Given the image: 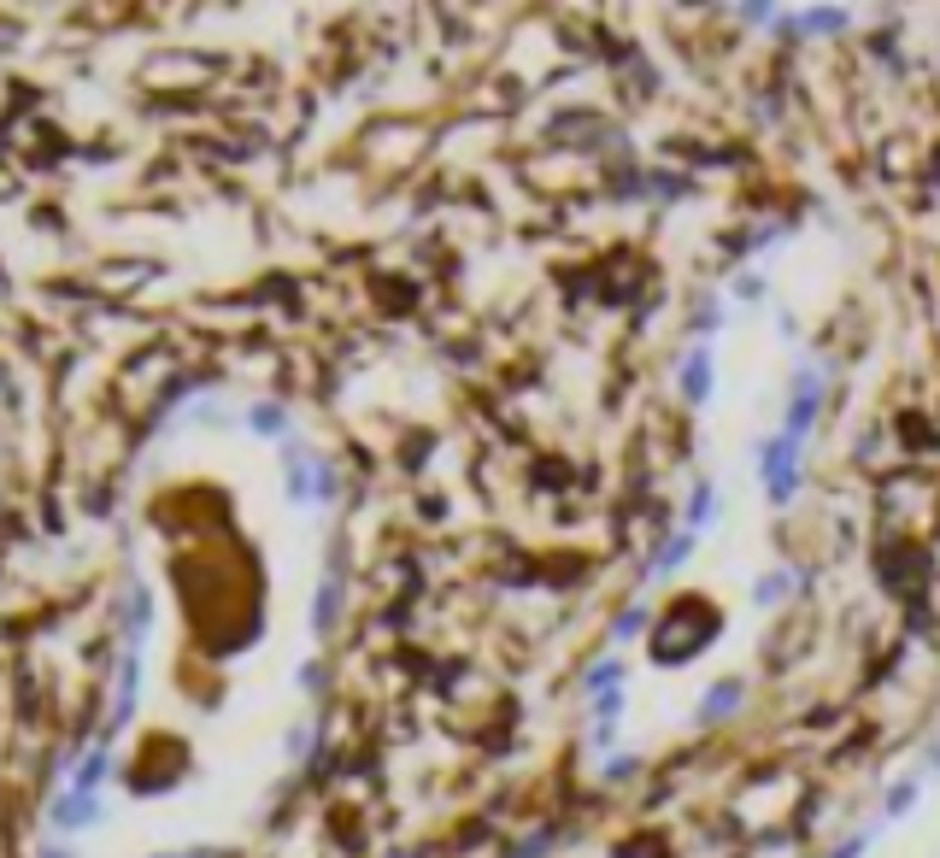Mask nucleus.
Wrapping results in <instances>:
<instances>
[{
    "mask_svg": "<svg viewBox=\"0 0 940 858\" xmlns=\"http://www.w3.org/2000/svg\"><path fill=\"white\" fill-rule=\"evenodd\" d=\"M876 835H882V824H864V829H852L847 841H834V847H829V858H864V852L876 847Z\"/></svg>",
    "mask_w": 940,
    "mask_h": 858,
    "instance_id": "6ab92c4d",
    "label": "nucleus"
},
{
    "mask_svg": "<svg viewBox=\"0 0 940 858\" xmlns=\"http://www.w3.org/2000/svg\"><path fill=\"white\" fill-rule=\"evenodd\" d=\"M741 24H782V12L764 7V0H752V7H741Z\"/></svg>",
    "mask_w": 940,
    "mask_h": 858,
    "instance_id": "b1692460",
    "label": "nucleus"
},
{
    "mask_svg": "<svg viewBox=\"0 0 940 858\" xmlns=\"http://www.w3.org/2000/svg\"><path fill=\"white\" fill-rule=\"evenodd\" d=\"M36 858H71V852H66V847H59V841H48V847H42V852H36Z\"/></svg>",
    "mask_w": 940,
    "mask_h": 858,
    "instance_id": "7c9ffc66",
    "label": "nucleus"
},
{
    "mask_svg": "<svg viewBox=\"0 0 940 858\" xmlns=\"http://www.w3.org/2000/svg\"><path fill=\"white\" fill-rule=\"evenodd\" d=\"M153 858H230V847H182V852H153Z\"/></svg>",
    "mask_w": 940,
    "mask_h": 858,
    "instance_id": "a878e982",
    "label": "nucleus"
},
{
    "mask_svg": "<svg viewBox=\"0 0 940 858\" xmlns=\"http://www.w3.org/2000/svg\"><path fill=\"white\" fill-rule=\"evenodd\" d=\"M693 541H700L693 529H677V536H670V541L659 547V553L647 559V577H652V582H664L670 570H682V565H688V553H693Z\"/></svg>",
    "mask_w": 940,
    "mask_h": 858,
    "instance_id": "4468645a",
    "label": "nucleus"
},
{
    "mask_svg": "<svg viewBox=\"0 0 940 858\" xmlns=\"http://www.w3.org/2000/svg\"><path fill=\"white\" fill-rule=\"evenodd\" d=\"M711 523H718V488H711V482H693V495H688V523H682V529L706 536Z\"/></svg>",
    "mask_w": 940,
    "mask_h": 858,
    "instance_id": "dca6fc26",
    "label": "nucleus"
},
{
    "mask_svg": "<svg viewBox=\"0 0 940 858\" xmlns=\"http://www.w3.org/2000/svg\"><path fill=\"white\" fill-rule=\"evenodd\" d=\"M677 388H682V406H711V388H718V353H711V341L688 347L682 365H677Z\"/></svg>",
    "mask_w": 940,
    "mask_h": 858,
    "instance_id": "39448f33",
    "label": "nucleus"
},
{
    "mask_svg": "<svg viewBox=\"0 0 940 858\" xmlns=\"http://www.w3.org/2000/svg\"><path fill=\"white\" fill-rule=\"evenodd\" d=\"M318 459L323 453H306L300 441L282 447V488H289L294 506H312V488H318Z\"/></svg>",
    "mask_w": 940,
    "mask_h": 858,
    "instance_id": "1a4fd4ad",
    "label": "nucleus"
},
{
    "mask_svg": "<svg viewBox=\"0 0 940 858\" xmlns=\"http://www.w3.org/2000/svg\"><path fill=\"white\" fill-rule=\"evenodd\" d=\"M282 747H289V759H300V752L312 747V729H306V724H294V729H289V741H282Z\"/></svg>",
    "mask_w": 940,
    "mask_h": 858,
    "instance_id": "bb28decb",
    "label": "nucleus"
},
{
    "mask_svg": "<svg viewBox=\"0 0 940 858\" xmlns=\"http://www.w3.org/2000/svg\"><path fill=\"white\" fill-rule=\"evenodd\" d=\"M588 706H594V724H618V718H623V688H611V694H594V700H588Z\"/></svg>",
    "mask_w": 940,
    "mask_h": 858,
    "instance_id": "5701e85b",
    "label": "nucleus"
},
{
    "mask_svg": "<svg viewBox=\"0 0 940 858\" xmlns=\"http://www.w3.org/2000/svg\"><path fill=\"white\" fill-rule=\"evenodd\" d=\"M723 629V618H718V606H700V600H677L664 611V623L652 629V665H688L693 652H706L711 641H700V636H718Z\"/></svg>",
    "mask_w": 940,
    "mask_h": 858,
    "instance_id": "f257e3e1",
    "label": "nucleus"
},
{
    "mask_svg": "<svg viewBox=\"0 0 940 858\" xmlns=\"http://www.w3.org/2000/svg\"><path fill=\"white\" fill-rule=\"evenodd\" d=\"M248 429H253L259 441H282V447H289L294 418H289V406H282V400H253V406H248Z\"/></svg>",
    "mask_w": 940,
    "mask_h": 858,
    "instance_id": "f8f14e48",
    "label": "nucleus"
},
{
    "mask_svg": "<svg viewBox=\"0 0 940 858\" xmlns=\"http://www.w3.org/2000/svg\"><path fill=\"white\" fill-rule=\"evenodd\" d=\"M148 629H153V595H148V582H141V577H130L124 588H118V636H124V647L141 652Z\"/></svg>",
    "mask_w": 940,
    "mask_h": 858,
    "instance_id": "0eeeda50",
    "label": "nucleus"
},
{
    "mask_svg": "<svg viewBox=\"0 0 940 858\" xmlns=\"http://www.w3.org/2000/svg\"><path fill=\"white\" fill-rule=\"evenodd\" d=\"M817 412H823V365H800V371H793V382H788L782 436L806 441V436H811V423H817Z\"/></svg>",
    "mask_w": 940,
    "mask_h": 858,
    "instance_id": "7ed1b4c3",
    "label": "nucleus"
},
{
    "mask_svg": "<svg viewBox=\"0 0 940 858\" xmlns=\"http://www.w3.org/2000/svg\"><path fill=\"white\" fill-rule=\"evenodd\" d=\"M611 688H623V659L611 652V659H594L582 670V694L594 700V694H611Z\"/></svg>",
    "mask_w": 940,
    "mask_h": 858,
    "instance_id": "f3484780",
    "label": "nucleus"
},
{
    "mask_svg": "<svg viewBox=\"0 0 940 858\" xmlns=\"http://www.w3.org/2000/svg\"><path fill=\"white\" fill-rule=\"evenodd\" d=\"M806 577H800V570H793V565H776V570H764V577L759 582H752V606H759V611H770V606H782L788 595H793V588H800Z\"/></svg>",
    "mask_w": 940,
    "mask_h": 858,
    "instance_id": "ddd939ff",
    "label": "nucleus"
},
{
    "mask_svg": "<svg viewBox=\"0 0 940 858\" xmlns=\"http://www.w3.org/2000/svg\"><path fill=\"white\" fill-rule=\"evenodd\" d=\"M594 747H600V752L618 747V724H594Z\"/></svg>",
    "mask_w": 940,
    "mask_h": 858,
    "instance_id": "cd10ccee",
    "label": "nucleus"
},
{
    "mask_svg": "<svg viewBox=\"0 0 940 858\" xmlns=\"http://www.w3.org/2000/svg\"><path fill=\"white\" fill-rule=\"evenodd\" d=\"M723 318H729V312H723L718 300H700V306H693V318H688V330L706 341V336H718V330H723Z\"/></svg>",
    "mask_w": 940,
    "mask_h": 858,
    "instance_id": "aec40b11",
    "label": "nucleus"
},
{
    "mask_svg": "<svg viewBox=\"0 0 940 858\" xmlns=\"http://www.w3.org/2000/svg\"><path fill=\"white\" fill-rule=\"evenodd\" d=\"M917 800H923V770H911V776H899V782L888 788V800H882V817H906Z\"/></svg>",
    "mask_w": 940,
    "mask_h": 858,
    "instance_id": "a211bd4d",
    "label": "nucleus"
},
{
    "mask_svg": "<svg viewBox=\"0 0 940 858\" xmlns=\"http://www.w3.org/2000/svg\"><path fill=\"white\" fill-rule=\"evenodd\" d=\"M294 682H300V694H318V682H323V665H318V659H306V665L294 670Z\"/></svg>",
    "mask_w": 940,
    "mask_h": 858,
    "instance_id": "393cba45",
    "label": "nucleus"
},
{
    "mask_svg": "<svg viewBox=\"0 0 940 858\" xmlns=\"http://www.w3.org/2000/svg\"><path fill=\"white\" fill-rule=\"evenodd\" d=\"M847 24H852L847 7H806V12L782 18V36H841Z\"/></svg>",
    "mask_w": 940,
    "mask_h": 858,
    "instance_id": "9b49d317",
    "label": "nucleus"
},
{
    "mask_svg": "<svg viewBox=\"0 0 940 858\" xmlns=\"http://www.w3.org/2000/svg\"><path fill=\"white\" fill-rule=\"evenodd\" d=\"M741 706H747V682H741V677H723V682H711V694H706L700 706H693V724H700V729L729 724Z\"/></svg>",
    "mask_w": 940,
    "mask_h": 858,
    "instance_id": "9d476101",
    "label": "nucleus"
},
{
    "mask_svg": "<svg viewBox=\"0 0 940 858\" xmlns=\"http://www.w3.org/2000/svg\"><path fill=\"white\" fill-rule=\"evenodd\" d=\"M764 289H770V282H764L759 271H734V282H729L734 300H764Z\"/></svg>",
    "mask_w": 940,
    "mask_h": 858,
    "instance_id": "4be33fe9",
    "label": "nucleus"
},
{
    "mask_svg": "<svg viewBox=\"0 0 940 858\" xmlns=\"http://www.w3.org/2000/svg\"><path fill=\"white\" fill-rule=\"evenodd\" d=\"M800 447H806V441L782 436V429H776L770 441H759V477H764L770 506H793V495H800V482H806V471H800Z\"/></svg>",
    "mask_w": 940,
    "mask_h": 858,
    "instance_id": "f03ea898",
    "label": "nucleus"
},
{
    "mask_svg": "<svg viewBox=\"0 0 940 858\" xmlns=\"http://www.w3.org/2000/svg\"><path fill=\"white\" fill-rule=\"evenodd\" d=\"M341 600H347V553H341V541H336V553H330V577L318 582L312 611H306V623H312V636H318V641H323V636H336V623H341Z\"/></svg>",
    "mask_w": 940,
    "mask_h": 858,
    "instance_id": "20e7f679",
    "label": "nucleus"
},
{
    "mask_svg": "<svg viewBox=\"0 0 940 858\" xmlns=\"http://www.w3.org/2000/svg\"><path fill=\"white\" fill-rule=\"evenodd\" d=\"M923 770H934V776H940V741H929V747H923Z\"/></svg>",
    "mask_w": 940,
    "mask_h": 858,
    "instance_id": "c756f323",
    "label": "nucleus"
},
{
    "mask_svg": "<svg viewBox=\"0 0 940 858\" xmlns=\"http://www.w3.org/2000/svg\"><path fill=\"white\" fill-rule=\"evenodd\" d=\"M48 824H53V835H83V829H94V824H107V806H100V794H59V800L48 806Z\"/></svg>",
    "mask_w": 940,
    "mask_h": 858,
    "instance_id": "6e6552de",
    "label": "nucleus"
},
{
    "mask_svg": "<svg viewBox=\"0 0 940 858\" xmlns=\"http://www.w3.org/2000/svg\"><path fill=\"white\" fill-rule=\"evenodd\" d=\"M107 770H112V747L100 741V747L89 752V759H77V770H71V794H100Z\"/></svg>",
    "mask_w": 940,
    "mask_h": 858,
    "instance_id": "2eb2a0df",
    "label": "nucleus"
},
{
    "mask_svg": "<svg viewBox=\"0 0 940 858\" xmlns=\"http://www.w3.org/2000/svg\"><path fill=\"white\" fill-rule=\"evenodd\" d=\"M776 336H782V341H793V336H800V323H793L788 312H776Z\"/></svg>",
    "mask_w": 940,
    "mask_h": 858,
    "instance_id": "c85d7f7f",
    "label": "nucleus"
},
{
    "mask_svg": "<svg viewBox=\"0 0 940 858\" xmlns=\"http://www.w3.org/2000/svg\"><path fill=\"white\" fill-rule=\"evenodd\" d=\"M136 706H141V652L136 647H124L118 652V688H112V718H107V735L100 741L112 747V735L124 729L130 718H136Z\"/></svg>",
    "mask_w": 940,
    "mask_h": 858,
    "instance_id": "423d86ee",
    "label": "nucleus"
},
{
    "mask_svg": "<svg viewBox=\"0 0 940 858\" xmlns=\"http://www.w3.org/2000/svg\"><path fill=\"white\" fill-rule=\"evenodd\" d=\"M641 629H647V600H636V606L618 611V623H611V641H636Z\"/></svg>",
    "mask_w": 940,
    "mask_h": 858,
    "instance_id": "412c9836",
    "label": "nucleus"
}]
</instances>
